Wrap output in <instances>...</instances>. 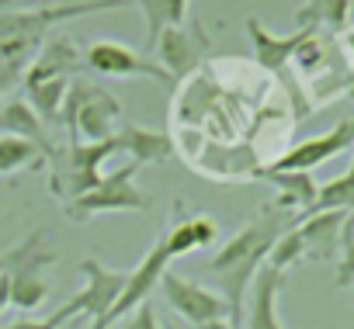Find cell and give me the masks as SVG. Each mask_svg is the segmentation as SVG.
<instances>
[{
    "label": "cell",
    "mask_w": 354,
    "mask_h": 329,
    "mask_svg": "<svg viewBox=\"0 0 354 329\" xmlns=\"http://www.w3.org/2000/svg\"><path fill=\"white\" fill-rule=\"evenodd\" d=\"M340 35H344V56H347V63H351V70H354V25H347Z\"/></svg>",
    "instance_id": "obj_29"
},
{
    "label": "cell",
    "mask_w": 354,
    "mask_h": 329,
    "mask_svg": "<svg viewBox=\"0 0 354 329\" xmlns=\"http://www.w3.org/2000/svg\"><path fill=\"white\" fill-rule=\"evenodd\" d=\"M84 66L97 77H115V80L142 77V80H153L160 87H174L170 73L156 59H149L146 52H139L125 42H115V39H94L84 49Z\"/></svg>",
    "instance_id": "obj_6"
},
{
    "label": "cell",
    "mask_w": 354,
    "mask_h": 329,
    "mask_svg": "<svg viewBox=\"0 0 354 329\" xmlns=\"http://www.w3.org/2000/svg\"><path fill=\"white\" fill-rule=\"evenodd\" d=\"M156 288H163L167 305L174 308L177 319L188 322V326L212 322V319H230L226 301H223L212 288H205V284H198V281H192V277H181V274H174V270H163V277H160Z\"/></svg>",
    "instance_id": "obj_7"
},
{
    "label": "cell",
    "mask_w": 354,
    "mask_h": 329,
    "mask_svg": "<svg viewBox=\"0 0 354 329\" xmlns=\"http://www.w3.org/2000/svg\"><path fill=\"white\" fill-rule=\"evenodd\" d=\"M80 274L87 277V288L77 291L70 301H63L53 319L56 322H70L77 315H91V329H108V312L115 308L125 281H129V270H115V267H104L97 260H80Z\"/></svg>",
    "instance_id": "obj_5"
},
{
    "label": "cell",
    "mask_w": 354,
    "mask_h": 329,
    "mask_svg": "<svg viewBox=\"0 0 354 329\" xmlns=\"http://www.w3.org/2000/svg\"><path fill=\"white\" fill-rule=\"evenodd\" d=\"M302 222V215L281 208V205H264L250 222H243L223 246L219 253L209 260V277L216 284V295L226 301L230 308V322L240 329L243 315H247V298H250V284L257 277V270L268 263L271 246Z\"/></svg>",
    "instance_id": "obj_1"
},
{
    "label": "cell",
    "mask_w": 354,
    "mask_h": 329,
    "mask_svg": "<svg viewBox=\"0 0 354 329\" xmlns=\"http://www.w3.org/2000/svg\"><path fill=\"white\" fill-rule=\"evenodd\" d=\"M254 177L271 181V188L278 191V201H274V205H281V208H288V212H295V215H302V219L313 212L319 184H316L309 174H295V170H271V167H264V170H257Z\"/></svg>",
    "instance_id": "obj_17"
},
{
    "label": "cell",
    "mask_w": 354,
    "mask_h": 329,
    "mask_svg": "<svg viewBox=\"0 0 354 329\" xmlns=\"http://www.w3.org/2000/svg\"><path fill=\"white\" fill-rule=\"evenodd\" d=\"M313 212H344V215H351L354 212V177L344 174V177H333V181L319 184Z\"/></svg>",
    "instance_id": "obj_23"
},
{
    "label": "cell",
    "mask_w": 354,
    "mask_h": 329,
    "mask_svg": "<svg viewBox=\"0 0 354 329\" xmlns=\"http://www.w3.org/2000/svg\"><path fill=\"white\" fill-rule=\"evenodd\" d=\"M53 263H56V253L46 246V229L28 232L15 250L0 257V270L11 281V305H18L21 312H35L53 291L46 277V267Z\"/></svg>",
    "instance_id": "obj_3"
},
{
    "label": "cell",
    "mask_w": 354,
    "mask_h": 329,
    "mask_svg": "<svg viewBox=\"0 0 354 329\" xmlns=\"http://www.w3.org/2000/svg\"><path fill=\"white\" fill-rule=\"evenodd\" d=\"M146 18V46L153 49L163 28H177L188 21V0H129Z\"/></svg>",
    "instance_id": "obj_19"
},
{
    "label": "cell",
    "mask_w": 354,
    "mask_h": 329,
    "mask_svg": "<svg viewBox=\"0 0 354 329\" xmlns=\"http://www.w3.org/2000/svg\"><path fill=\"white\" fill-rule=\"evenodd\" d=\"M59 121L70 132V142H108L118 132L122 104L115 101V94H108L94 80L73 77L63 111H59Z\"/></svg>",
    "instance_id": "obj_2"
},
{
    "label": "cell",
    "mask_w": 354,
    "mask_h": 329,
    "mask_svg": "<svg viewBox=\"0 0 354 329\" xmlns=\"http://www.w3.org/2000/svg\"><path fill=\"white\" fill-rule=\"evenodd\" d=\"M25 70H28V63H4V66H0V101H4L8 90L25 77Z\"/></svg>",
    "instance_id": "obj_26"
},
{
    "label": "cell",
    "mask_w": 354,
    "mask_h": 329,
    "mask_svg": "<svg viewBox=\"0 0 354 329\" xmlns=\"http://www.w3.org/2000/svg\"><path fill=\"white\" fill-rule=\"evenodd\" d=\"M111 142H115V152L132 156L136 167H146V163H167L174 156V139L167 132L142 128V125H118Z\"/></svg>",
    "instance_id": "obj_14"
},
{
    "label": "cell",
    "mask_w": 354,
    "mask_h": 329,
    "mask_svg": "<svg viewBox=\"0 0 354 329\" xmlns=\"http://www.w3.org/2000/svg\"><path fill=\"white\" fill-rule=\"evenodd\" d=\"M344 149H354V118H344L337 121L330 132L323 135H313L306 142H295L288 152H281L274 163H271V170H295V174H309L316 170L319 163L340 156Z\"/></svg>",
    "instance_id": "obj_9"
},
{
    "label": "cell",
    "mask_w": 354,
    "mask_h": 329,
    "mask_svg": "<svg viewBox=\"0 0 354 329\" xmlns=\"http://www.w3.org/2000/svg\"><path fill=\"white\" fill-rule=\"evenodd\" d=\"M156 56H160V66L170 73V80L177 83V80H185V77H192L198 66H202V59L209 56V49H212V35L198 25V21H192V28L188 25H177V28H163V35L156 39Z\"/></svg>",
    "instance_id": "obj_8"
},
{
    "label": "cell",
    "mask_w": 354,
    "mask_h": 329,
    "mask_svg": "<svg viewBox=\"0 0 354 329\" xmlns=\"http://www.w3.org/2000/svg\"><path fill=\"white\" fill-rule=\"evenodd\" d=\"M160 236H163L167 253L174 260V257H185V253H195V250L212 246L219 239V226L209 215H177L174 226L167 232H160Z\"/></svg>",
    "instance_id": "obj_18"
},
{
    "label": "cell",
    "mask_w": 354,
    "mask_h": 329,
    "mask_svg": "<svg viewBox=\"0 0 354 329\" xmlns=\"http://www.w3.org/2000/svg\"><path fill=\"white\" fill-rule=\"evenodd\" d=\"M351 215L344 212H313L299 222V236L306 243V257L313 260H330L337 250H340V239H344V226H347Z\"/></svg>",
    "instance_id": "obj_16"
},
{
    "label": "cell",
    "mask_w": 354,
    "mask_h": 329,
    "mask_svg": "<svg viewBox=\"0 0 354 329\" xmlns=\"http://www.w3.org/2000/svg\"><path fill=\"white\" fill-rule=\"evenodd\" d=\"M285 274L261 267L254 284H250V305H247V329H285L281 312H278V295H281Z\"/></svg>",
    "instance_id": "obj_15"
},
{
    "label": "cell",
    "mask_w": 354,
    "mask_h": 329,
    "mask_svg": "<svg viewBox=\"0 0 354 329\" xmlns=\"http://www.w3.org/2000/svg\"><path fill=\"white\" fill-rule=\"evenodd\" d=\"M351 21H354V0H351Z\"/></svg>",
    "instance_id": "obj_32"
},
{
    "label": "cell",
    "mask_w": 354,
    "mask_h": 329,
    "mask_svg": "<svg viewBox=\"0 0 354 329\" xmlns=\"http://www.w3.org/2000/svg\"><path fill=\"white\" fill-rule=\"evenodd\" d=\"M11 305V281H8V274L0 270V312H4Z\"/></svg>",
    "instance_id": "obj_30"
},
{
    "label": "cell",
    "mask_w": 354,
    "mask_h": 329,
    "mask_svg": "<svg viewBox=\"0 0 354 329\" xmlns=\"http://www.w3.org/2000/svg\"><path fill=\"white\" fill-rule=\"evenodd\" d=\"M122 329H160V322H156V308H153L149 301H142L136 312H129V315L122 319Z\"/></svg>",
    "instance_id": "obj_25"
},
{
    "label": "cell",
    "mask_w": 354,
    "mask_h": 329,
    "mask_svg": "<svg viewBox=\"0 0 354 329\" xmlns=\"http://www.w3.org/2000/svg\"><path fill=\"white\" fill-rule=\"evenodd\" d=\"M70 80L73 77H59V80H39V83H25V101L28 108L49 125V121H59V111H63V101H66V90H70Z\"/></svg>",
    "instance_id": "obj_21"
},
{
    "label": "cell",
    "mask_w": 354,
    "mask_h": 329,
    "mask_svg": "<svg viewBox=\"0 0 354 329\" xmlns=\"http://www.w3.org/2000/svg\"><path fill=\"white\" fill-rule=\"evenodd\" d=\"M80 49L66 39V35H53L39 46L35 59L28 63L21 83H39V80H59V77H73L80 73Z\"/></svg>",
    "instance_id": "obj_13"
},
{
    "label": "cell",
    "mask_w": 354,
    "mask_h": 329,
    "mask_svg": "<svg viewBox=\"0 0 354 329\" xmlns=\"http://www.w3.org/2000/svg\"><path fill=\"white\" fill-rule=\"evenodd\" d=\"M0 135H18V139L32 142V146L42 152L46 167H49V163L56 159V152H59L56 142H53V135H49V128H46V121L28 108L25 94L4 101V108H0Z\"/></svg>",
    "instance_id": "obj_11"
},
{
    "label": "cell",
    "mask_w": 354,
    "mask_h": 329,
    "mask_svg": "<svg viewBox=\"0 0 354 329\" xmlns=\"http://www.w3.org/2000/svg\"><path fill=\"white\" fill-rule=\"evenodd\" d=\"M295 21L302 28H330V32H344L351 25V0H306L295 11Z\"/></svg>",
    "instance_id": "obj_20"
},
{
    "label": "cell",
    "mask_w": 354,
    "mask_h": 329,
    "mask_svg": "<svg viewBox=\"0 0 354 329\" xmlns=\"http://www.w3.org/2000/svg\"><path fill=\"white\" fill-rule=\"evenodd\" d=\"M302 257H306V243H302L299 226H295V229H288V232L271 246V253H268V263H264V267H271V270L285 274V270H288V267H295Z\"/></svg>",
    "instance_id": "obj_24"
},
{
    "label": "cell",
    "mask_w": 354,
    "mask_h": 329,
    "mask_svg": "<svg viewBox=\"0 0 354 329\" xmlns=\"http://www.w3.org/2000/svg\"><path fill=\"white\" fill-rule=\"evenodd\" d=\"M63 322H56L53 315L49 319H15V322H8V326H0V329H59Z\"/></svg>",
    "instance_id": "obj_27"
},
{
    "label": "cell",
    "mask_w": 354,
    "mask_h": 329,
    "mask_svg": "<svg viewBox=\"0 0 354 329\" xmlns=\"http://www.w3.org/2000/svg\"><path fill=\"white\" fill-rule=\"evenodd\" d=\"M42 167H46V159L32 142L18 135H0V177L15 174V170H42Z\"/></svg>",
    "instance_id": "obj_22"
},
{
    "label": "cell",
    "mask_w": 354,
    "mask_h": 329,
    "mask_svg": "<svg viewBox=\"0 0 354 329\" xmlns=\"http://www.w3.org/2000/svg\"><path fill=\"white\" fill-rule=\"evenodd\" d=\"M167 329H236L230 319H212V322H198V326H188V322H170Z\"/></svg>",
    "instance_id": "obj_28"
},
{
    "label": "cell",
    "mask_w": 354,
    "mask_h": 329,
    "mask_svg": "<svg viewBox=\"0 0 354 329\" xmlns=\"http://www.w3.org/2000/svg\"><path fill=\"white\" fill-rule=\"evenodd\" d=\"M136 174L139 167L129 163V167H118L115 174L101 177L97 188H91L87 195L66 201V219L70 222H91L97 215H118V212H146L149 198L136 188Z\"/></svg>",
    "instance_id": "obj_4"
},
{
    "label": "cell",
    "mask_w": 354,
    "mask_h": 329,
    "mask_svg": "<svg viewBox=\"0 0 354 329\" xmlns=\"http://www.w3.org/2000/svg\"><path fill=\"white\" fill-rule=\"evenodd\" d=\"M347 174H351V177H354V156H351V170H347Z\"/></svg>",
    "instance_id": "obj_31"
},
{
    "label": "cell",
    "mask_w": 354,
    "mask_h": 329,
    "mask_svg": "<svg viewBox=\"0 0 354 329\" xmlns=\"http://www.w3.org/2000/svg\"><path fill=\"white\" fill-rule=\"evenodd\" d=\"M247 35H250L257 66L268 70V73H281V70L288 66V59H295L299 46L316 35V28H299V32H292V35H271L257 18H247Z\"/></svg>",
    "instance_id": "obj_12"
},
{
    "label": "cell",
    "mask_w": 354,
    "mask_h": 329,
    "mask_svg": "<svg viewBox=\"0 0 354 329\" xmlns=\"http://www.w3.org/2000/svg\"><path fill=\"white\" fill-rule=\"evenodd\" d=\"M167 263H170L167 243H163V236H156V243H153V246H149V253L139 260V267H136V270H129V281H125V288H122V295H118L115 308L108 312V326H111V322H118V319H125L129 312H136L142 301H149V295H153V288L160 284V277H163Z\"/></svg>",
    "instance_id": "obj_10"
}]
</instances>
